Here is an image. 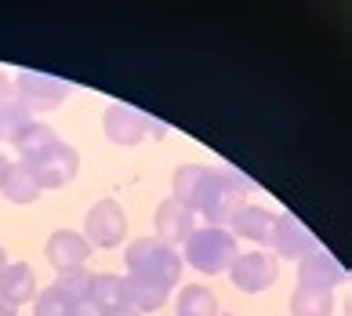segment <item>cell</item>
Here are the masks:
<instances>
[{
    "label": "cell",
    "mask_w": 352,
    "mask_h": 316,
    "mask_svg": "<svg viewBox=\"0 0 352 316\" xmlns=\"http://www.w3.org/2000/svg\"><path fill=\"white\" fill-rule=\"evenodd\" d=\"M4 167H8V156H4V153H0V175H4Z\"/></svg>",
    "instance_id": "29"
},
{
    "label": "cell",
    "mask_w": 352,
    "mask_h": 316,
    "mask_svg": "<svg viewBox=\"0 0 352 316\" xmlns=\"http://www.w3.org/2000/svg\"><path fill=\"white\" fill-rule=\"evenodd\" d=\"M4 266H8V251L0 247V273H4Z\"/></svg>",
    "instance_id": "28"
},
{
    "label": "cell",
    "mask_w": 352,
    "mask_h": 316,
    "mask_svg": "<svg viewBox=\"0 0 352 316\" xmlns=\"http://www.w3.org/2000/svg\"><path fill=\"white\" fill-rule=\"evenodd\" d=\"M66 306H62V298L55 295V287H44V291H36L33 298V316H62Z\"/></svg>",
    "instance_id": "23"
},
{
    "label": "cell",
    "mask_w": 352,
    "mask_h": 316,
    "mask_svg": "<svg viewBox=\"0 0 352 316\" xmlns=\"http://www.w3.org/2000/svg\"><path fill=\"white\" fill-rule=\"evenodd\" d=\"M55 142H58V135H55V131H51L47 124H36V120H30V124H25V127L19 131V138L11 142V146L19 149V156H22V160H33L36 153L51 149Z\"/></svg>",
    "instance_id": "20"
},
{
    "label": "cell",
    "mask_w": 352,
    "mask_h": 316,
    "mask_svg": "<svg viewBox=\"0 0 352 316\" xmlns=\"http://www.w3.org/2000/svg\"><path fill=\"white\" fill-rule=\"evenodd\" d=\"M291 316H334V291H320V287H294L291 295Z\"/></svg>",
    "instance_id": "18"
},
{
    "label": "cell",
    "mask_w": 352,
    "mask_h": 316,
    "mask_svg": "<svg viewBox=\"0 0 352 316\" xmlns=\"http://www.w3.org/2000/svg\"><path fill=\"white\" fill-rule=\"evenodd\" d=\"M91 284H95V273L84 266V269L58 273V280L51 284V287H55V295L62 298V306L76 309V306H84V302H91Z\"/></svg>",
    "instance_id": "17"
},
{
    "label": "cell",
    "mask_w": 352,
    "mask_h": 316,
    "mask_svg": "<svg viewBox=\"0 0 352 316\" xmlns=\"http://www.w3.org/2000/svg\"><path fill=\"white\" fill-rule=\"evenodd\" d=\"M175 316H218V298L211 287L204 284H189L178 291L175 302Z\"/></svg>",
    "instance_id": "19"
},
{
    "label": "cell",
    "mask_w": 352,
    "mask_h": 316,
    "mask_svg": "<svg viewBox=\"0 0 352 316\" xmlns=\"http://www.w3.org/2000/svg\"><path fill=\"white\" fill-rule=\"evenodd\" d=\"M124 298L138 316L142 313H156L167 306L171 298V287L160 284V280H149V276H124Z\"/></svg>",
    "instance_id": "14"
},
{
    "label": "cell",
    "mask_w": 352,
    "mask_h": 316,
    "mask_svg": "<svg viewBox=\"0 0 352 316\" xmlns=\"http://www.w3.org/2000/svg\"><path fill=\"white\" fill-rule=\"evenodd\" d=\"M272 222H276V215H272L269 207H254V204H243L236 215L229 218V233L236 236V240H251L258 244V251L262 247H269V236H272Z\"/></svg>",
    "instance_id": "13"
},
{
    "label": "cell",
    "mask_w": 352,
    "mask_h": 316,
    "mask_svg": "<svg viewBox=\"0 0 352 316\" xmlns=\"http://www.w3.org/2000/svg\"><path fill=\"white\" fill-rule=\"evenodd\" d=\"M102 131H106V138L113 142V146H138L146 135L164 138V124L149 120L146 113H138L124 102L106 105V113H102Z\"/></svg>",
    "instance_id": "7"
},
{
    "label": "cell",
    "mask_w": 352,
    "mask_h": 316,
    "mask_svg": "<svg viewBox=\"0 0 352 316\" xmlns=\"http://www.w3.org/2000/svg\"><path fill=\"white\" fill-rule=\"evenodd\" d=\"M0 196L11 204H36L41 200V186L33 182V175L25 171L22 160H8L4 175H0Z\"/></svg>",
    "instance_id": "16"
},
{
    "label": "cell",
    "mask_w": 352,
    "mask_h": 316,
    "mask_svg": "<svg viewBox=\"0 0 352 316\" xmlns=\"http://www.w3.org/2000/svg\"><path fill=\"white\" fill-rule=\"evenodd\" d=\"M22 164H25V171L33 175L36 186H41V193H47V189L69 186V182L76 178V171H80V153L58 138L51 149L36 153L33 160H22Z\"/></svg>",
    "instance_id": "5"
},
{
    "label": "cell",
    "mask_w": 352,
    "mask_h": 316,
    "mask_svg": "<svg viewBox=\"0 0 352 316\" xmlns=\"http://www.w3.org/2000/svg\"><path fill=\"white\" fill-rule=\"evenodd\" d=\"M91 302L106 313V309H116V306H127L124 298V276L116 273H95V284H91Z\"/></svg>",
    "instance_id": "21"
},
{
    "label": "cell",
    "mask_w": 352,
    "mask_h": 316,
    "mask_svg": "<svg viewBox=\"0 0 352 316\" xmlns=\"http://www.w3.org/2000/svg\"><path fill=\"white\" fill-rule=\"evenodd\" d=\"M280 276V262L272 258L269 251H240L236 262L229 266V280L240 287L243 295H258L269 291Z\"/></svg>",
    "instance_id": "8"
},
{
    "label": "cell",
    "mask_w": 352,
    "mask_h": 316,
    "mask_svg": "<svg viewBox=\"0 0 352 316\" xmlns=\"http://www.w3.org/2000/svg\"><path fill=\"white\" fill-rule=\"evenodd\" d=\"M84 236L91 247H102V251H113V247L124 244L127 236V211L120 200H113V196H102L87 207L84 215Z\"/></svg>",
    "instance_id": "6"
},
{
    "label": "cell",
    "mask_w": 352,
    "mask_h": 316,
    "mask_svg": "<svg viewBox=\"0 0 352 316\" xmlns=\"http://www.w3.org/2000/svg\"><path fill=\"white\" fill-rule=\"evenodd\" d=\"M91 251H95V247H91L87 236L76 233V229H55V233L47 236V244H44V255H47V262H51L58 273L84 269L87 258H91Z\"/></svg>",
    "instance_id": "10"
},
{
    "label": "cell",
    "mask_w": 352,
    "mask_h": 316,
    "mask_svg": "<svg viewBox=\"0 0 352 316\" xmlns=\"http://www.w3.org/2000/svg\"><path fill=\"white\" fill-rule=\"evenodd\" d=\"M124 262H127V273L131 276H149V280H160L167 287H178L182 269H186L178 247H167L156 236H138V240H131V247L124 251Z\"/></svg>",
    "instance_id": "3"
},
{
    "label": "cell",
    "mask_w": 352,
    "mask_h": 316,
    "mask_svg": "<svg viewBox=\"0 0 352 316\" xmlns=\"http://www.w3.org/2000/svg\"><path fill=\"white\" fill-rule=\"evenodd\" d=\"M236 255H240V240L226 226H197L189 233V240L182 244V262L192 266L200 276L229 273Z\"/></svg>",
    "instance_id": "2"
},
{
    "label": "cell",
    "mask_w": 352,
    "mask_h": 316,
    "mask_svg": "<svg viewBox=\"0 0 352 316\" xmlns=\"http://www.w3.org/2000/svg\"><path fill=\"white\" fill-rule=\"evenodd\" d=\"M0 298L11 302V306H25V302L36 298V273L25 262H8L4 273H0Z\"/></svg>",
    "instance_id": "15"
},
{
    "label": "cell",
    "mask_w": 352,
    "mask_h": 316,
    "mask_svg": "<svg viewBox=\"0 0 352 316\" xmlns=\"http://www.w3.org/2000/svg\"><path fill=\"white\" fill-rule=\"evenodd\" d=\"M33 116L22 109L19 102H8V105H0V142H15L19 138V131L30 124Z\"/></svg>",
    "instance_id": "22"
},
{
    "label": "cell",
    "mask_w": 352,
    "mask_h": 316,
    "mask_svg": "<svg viewBox=\"0 0 352 316\" xmlns=\"http://www.w3.org/2000/svg\"><path fill=\"white\" fill-rule=\"evenodd\" d=\"M11 87H15V102L30 116L33 113L58 109V105L69 98V91H73L69 81H58V76H47V73H36V70L11 73Z\"/></svg>",
    "instance_id": "4"
},
{
    "label": "cell",
    "mask_w": 352,
    "mask_h": 316,
    "mask_svg": "<svg viewBox=\"0 0 352 316\" xmlns=\"http://www.w3.org/2000/svg\"><path fill=\"white\" fill-rule=\"evenodd\" d=\"M8 102H15V87H11V76L0 70V105H8Z\"/></svg>",
    "instance_id": "24"
},
{
    "label": "cell",
    "mask_w": 352,
    "mask_h": 316,
    "mask_svg": "<svg viewBox=\"0 0 352 316\" xmlns=\"http://www.w3.org/2000/svg\"><path fill=\"white\" fill-rule=\"evenodd\" d=\"M156 240H164L167 247H178V244H186L189 240V233L197 229V215L186 207V204H178L175 196H167V200L156 207Z\"/></svg>",
    "instance_id": "12"
},
{
    "label": "cell",
    "mask_w": 352,
    "mask_h": 316,
    "mask_svg": "<svg viewBox=\"0 0 352 316\" xmlns=\"http://www.w3.org/2000/svg\"><path fill=\"white\" fill-rule=\"evenodd\" d=\"M62 316H102V309L95 306V302H84V306H76V309H66Z\"/></svg>",
    "instance_id": "25"
},
{
    "label": "cell",
    "mask_w": 352,
    "mask_h": 316,
    "mask_svg": "<svg viewBox=\"0 0 352 316\" xmlns=\"http://www.w3.org/2000/svg\"><path fill=\"white\" fill-rule=\"evenodd\" d=\"M345 280V266L338 262L327 247H312V251L298 262V284L302 287H320V291H334Z\"/></svg>",
    "instance_id": "11"
},
{
    "label": "cell",
    "mask_w": 352,
    "mask_h": 316,
    "mask_svg": "<svg viewBox=\"0 0 352 316\" xmlns=\"http://www.w3.org/2000/svg\"><path fill=\"white\" fill-rule=\"evenodd\" d=\"M312 247H316V236H312L294 215H276L272 222V236H269V255L276 262H302Z\"/></svg>",
    "instance_id": "9"
},
{
    "label": "cell",
    "mask_w": 352,
    "mask_h": 316,
    "mask_svg": "<svg viewBox=\"0 0 352 316\" xmlns=\"http://www.w3.org/2000/svg\"><path fill=\"white\" fill-rule=\"evenodd\" d=\"M0 316H19V309L11 306V302H4V298H0Z\"/></svg>",
    "instance_id": "27"
},
{
    "label": "cell",
    "mask_w": 352,
    "mask_h": 316,
    "mask_svg": "<svg viewBox=\"0 0 352 316\" xmlns=\"http://www.w3.org/2000/svg\"><path fill=\"white\" fill-rule=\"evenodd\" d=\"M102 316H138V313H135L131 306H116V309H106Z\"/></svg>",
    "instance_id": "26"
},
{
    "label": "cell",
    "mask_w": 352,
    "mask_h": 316,
    "mask_svg": "<svg viewBox=\"0 0 352 316\" xmlns=\"http://www.w3.org/2000/svg\"><path fill=\"white\" fill-rule=\"evenodd\" d=\"M251 182L232 167H200L186 164L175 171L171 196L186 204L192 215L207 218V226H229V218L247 204Z\"/></svg>",
    "instance_id": "1"
}]
</instances>
